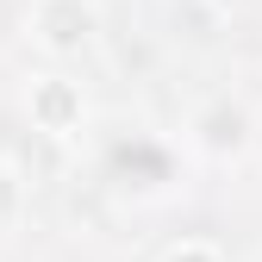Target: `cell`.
I'll return each instance as SVG.
<instances>
[{"label":"cell","instance_id":"6","mask_svg":"<svg viewBox=\"0 0 262 262\" xmlns=\"http://www.w3.org/2000/svg\"><path fill=\"white\" fill-rule=\"evenodd\" d=\"M0 193H7V181H0Z\"/></svg>","mask_w":262,"mask_h":262},{"label":"cell","instance_id":"3","mask_svg":"<svg viewBox=\"0 0 262 262\" xmlns=\"http://www.w3.org/2000/svg\"><path fill=\"white\" fill-rule=\"evenodd\" d=\"M25 125L50 144H69L88 131V94H81V81L62 75V62H50L44 75L25 81Z\"/></svg>","mask_w":262,"mask_h":262},{"label":"cell","instance_id":"1","mask_svg":"<svg viewBox=\"0 0 262 262\" xmlns=\"http://www.w3.org/2000/svg\"><path fill=\"white\" fill-rule=\"evenodd\" d=\"M100 169H106V181H113L119 193L162 200V193H175V181H181V150L162 138V131L131 125V131H113V138H106Z\"/></svg>","mask_w":262,"mask_h":262},{"label":"cell","instance_id":"4","mask_svg":"<svg viewBox=\"0 0 262 262\" xmlns=\"http://www.w3.org/2000/svg\"><path fill=\"white\" fill-rule=\"evenodd\" d=\"M187 150H200V156H212V162H237V156L250 150V113L231 100V94L193 106V119H187Z\"/></svg>","mask_w":262,"mask_h":262},{"label":"cell","instance_id":"2","mask_svg":"<svg viewBox=\"0 0 262 262\" xmlns=\"http://www.w3.org/2000/svg\"><path fill=\"white\" fill-rule=\"evenodd\" d=\"M25 38L50 62H75L100 38V7L94 0H31L25 7Z\"/></svg>","mask_w":262,"mask_h":262},{"label":"cell","instance_id":"5","mask_svg":"<svg viewBox=\"0 0 262 262\" xmlns=\"http://www.w3.org/2000/svg\"><path fill=\"white\" fill-rule=\"evenodd\" d=\"M156 262H231V256H225L212 237H175V244L162 250Z\"/></svg>","mask_w":262,"mask_h":262}]
</instances>
